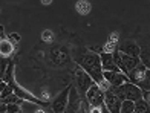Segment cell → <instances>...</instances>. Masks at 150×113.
Here are the masks:
<instances>
[{
  "label": "cell",
  "mask_w": 150,
  "mask_h": 113,
  "mask_svg": "<svg viewBox=\"0 0 150 113\" xmlns=\"http://www.w3.org/2000/svg\"><path fill=\"white\" fill-rule=\"evenodd\" d=\"M74 77H75V87H77L78 93L81 96H86V93L89 92V89L95 84L93 79L87 75L78 64L75 66V69H74Z\"/></svg>",
  "instance_id": "cell-4"
},
{
  "label": "cell",
  "mask_w": 150,
  "mask_h": 113,
  "mask_svg": "<svg viewBox=\"0 0 150 113\" xmlns=\"http://www.w3.org/2000/svg\"><path fill=\"white\" fill-rule=\"evenodd\" d=\"M118 51L121 54L130 55V57H139L141 54V46L135 40H124L118 44Z\"/></svg>",
  "instance_id": "cell-7"
},
{
  "label": "cell",
  "mask_w": 150,
  "mask_h": 113,
  "mask_svg": "<svg viewBox=\"0 0 150 113\" xmlns=\"http://www.w3.org/2000/svg\"><path fill=\"white\" fill-rule=\"evenodd\" d=\"M142 99H146V101L150 104V92H144V95H142Z\"/></svg>",
  "instance_id": "cell-24"
},
{
  "label": "cell",
  "mask_w": 150,
  "mask_h": 113,
  "mask_svg": "<svg viewBox=\"0 0 150 113\" xmlns=\"http://www.w3.org/2000/svg\"><path fill=\"white\" fill-rule=\"evenodd\" d=\"M98 87H100L101 90H103L104 93H106V92H109V90H112V86L109 84V83L106 81V79H103V81H101V83L98 84Z\"/></svg>",
  "instance_id": "cell-22"
},
{
  "label": "cell",
  "mask_w": 150,
  "mask_h": 113,
  "mask_svg": "<svg viewBox=\"0 0 150 113\" xmlns=\"http://www.w3.org/2000/svg\"><path fill=\"white\" fill-rule=\"evenodd\" d=\"M0 89H2V93H0V95H2V101H3V99H6L8 96H11L12 92H14V89H12L9 84H6L5 81L0 83Z\"/></svg>",
  "instance_id": "cell-18"
},
{
  "label": "cell",
  "mask_w": 150,
  "mask_h": 113,
  "mask_svg": "<svg viewBox=\"0 0 150 113\" xmlns=\"http://www.w3.org/2000/svg\"><path fill=\"white\" fill-rule=\"evenodd\" d=\"M121 113H135V102L133 101H122Z\"/></svg>",
  "instance_id": "cell-19"
},
{
  "label": "cell",
  "mask_w": 150,
  "mask_h": 113,
  "mask_svg": "<svg viewBox=\"0 0 150 113\" xmlns=\"http://www.w3.org/2000/svg\"><path fill=\"white\" fill-rule=\"evenodd\" d=\"M3 101H6V104H22L23 102V99L22 98H18L16 93H12L11 96H8V98H6V99H3Z\"/></svg>",
  "instance_id": "cell-20"
},
{
  "label": "cell",
  "mask_w": 150,
  "mask_h": 113,
  "mask_svg": "<svg viewBox=\"0 0 150 113\" xmlns=\"http://www.w3.org/2000/svg\"><path fill=\"white\" fill-rule=\"evenodd\" d=\"M75 63L89 75L95 84H100L104 79L103 75V66H101V57L100 54L93 51H81L78 55H75Z\"/></svg>",
  "instance_id": "cell-1"
},
{
  "label": "cell",
  "mask_w": 150,
  "mask_h": 113,
  "mask_svg": "<svg viewBox=\"0 0 150 113\" xmlns=\"http://www.w3.org/2000/svg\"><path fill=\"white\" fill-rule=\"evenodd\" d=\"M51 57H52L55 64H63L66 61V58H67V54H66V51L61 49V48H54L51 51Z\"/></svg>",
  "instance_id": "cell-13"
},
{
  "label": "cell",
  "mask_w": 150,
  "mask_h": 113,
  "mask_svg": "<svg viewBox=\"0 0 150 113\" xmlns=\"http://www.w3.org/2000/svg\"><path fill=\"white\" fill-rule=\"evenodd\" d=\"M83 109V102H81V95H78L77 87H71L69 93V104H67L66 113H81Z\"/></svg>",
  "instance_id": "cell-8"
},
{
  "label": "cell",
  "mask_w": 150,
  "mask_h": 113,
  "mask_svg": "<svg viewBox=\"0 0 150 113\" xmlns=\"http://www.w3.org/2000/svg\"><path fill=\"white\" fill-rule=\"evenodd\" d=\"M100 57H101V66H103L104 72H121L113 60V54H110V52H101Z\"/></svg>",
  "instance_id": "cell-11"
},
{
  "label": "cell",
  "mask_w": 150,
  "mask_h": 113,
  "mask_svg": "<svg viewBox=\"0 0 150 113\" xmlns=\"http://www.w3.org/2000/svg\"><path fill=\"white\" fill-rule=\"evenodd\" d=\"M51 38H52V37H51V32L46 31V32H45V40H46V41H51Z\"/></svg>",
  "instance_id": "cell-25"
},
{
  "label": "cell",
  "mask_w": 150,
  "mask_h": 113,
  "mask_svg": "<svg viewBox=\"0 0 150 113\" xmlns=\"http://www.w3.org/2000/svg\"><path fill=\"white\" fill-rule=\"evenodd\" d=\"M71 87H72V86H67L66 89H63L55 98H54V101L51 102V110H52V113H66L67 104H69Z\"/></svg>",
  "instance_id": "cell-5"
},
{
  "label": "cell",
  "mask_w": 150,
  "mask_h": 113,
  "mask_svg": "<svg viewBox=\"0 0 150 113\" xmlns=\"http://www.w3.org/2000/svg\"><path fill=\"white\" fill-rule=\"evenodd\" d=\"M104 79L112 86V87H120V86L129 83V78L122 72H103Z\"/></svg>",
  "instance_id": "cell-10"
},
{
  "label": "cell",
  "mask_w": 150,
  "mask_h": 113,
  "mask_svg": "<svg viewBox=\"0 0 150 113\" xmlns=\"http://www.w3.org/2000/svg\"><path fill=\"white\" fill-rule=\"evenodd\" d=\"M135 112L136 113H150V104L146 99H139L135 102Z\"/></svg>",
  "instance_id": "cell-16"
},
{
  "label": "cell",
  "mask_w": 150,
  "mask_h": 113,
  "mask_svg": "<svg viewBox=\"0 0 150 113\" xmlns=\"http://www.w3.org/2000/svg\"><path fill=\"white\" fill-rule=\"evenodd\" d=\"M84 98L89 107H101L104 104V92L98 87V84H93Z\"/></svg>",
  "instance_id": "cell-6"
},
{
  "label": "cell",
  "mask_w": 150,
  "mask_h": 113,
  "mask_svg": "<svg viewBox=\"0 0 150 113\" xmlns=\"http://www.w3.org/2000/svg\"><path fill=\"white\" fill-rule=\"evenodd\" d=\"M35 113H47V112L43 110V109H38V110H35Z\"/></svg>",
  "instance_id": "cell-27"
},
{
  "label": "cell",
  "mask_w": 150,
  "mask_h": 113,
  "mask_svg": "<svg viewBox=\"0 0 150 113\" xmlns=\"http://www.w3.org/2000/svg\"><path fill=\"white\" fill-rule=\"evenodd\" d=\"M104 104H106L107 110L110 113H121V104H122V101L113 93L112 90H109V92L104 93Z\"/></svg>",
  "instance_id": "cell-9"
},
{
  "label": "cell",
  "mask_w": 150,
  "mask_h": 113,
  "mask_svg": "<svg viewBox=\"0 0 150 113\" xmlns=\"http://www.w3.org/2000/svg\"><path fill=\"white\" fill-rule=\"evenodd\" d=\"M138 87L142 92H150V69L146 72V75H144V78L141 79V83L138 84Z\"/></svg>",
  "instance_id": "cell-17"
},
{
  "label": "cell",
  "mask_w": 150,
  "mask_h": 113,
  "mask_svg": "<svg viewBox=\"0 0 150 113\" xmlns=\"http://www.w3.org/2000/svg\"><path fill=\"white\" fill-rule=\"evenodd\" d=\"M6 113H23L18 104H6Z\"/></svg>",
  "instance_id": "cell-21"
},
{
  "label": "cell",
  "mask_w": 150,
  "mask_h": 113,
  "mask_svg": "<svg viewBox=\"0 0 150 113\" xmlns=\"http://www.w3.org/2000/svg\"><path fill=\"white\" fill-rule=\"evenodd\" d=\"M12 67L14 66L12 64H9V69L6 70V74L2 77V81H5V83H8L12 89H14V93L18 96V98H22L23 101H31V102H34V104H37V105H40V107H47L49 105V102H46V101H42V99H38V98H35L34 95H31L29 92H26V90H23L20 86L14 81V78H12Z\"/></svg>",
  "instance_id": "cell-2"
},
{
  "label": "cell",
  "mask_w": 150,
  "mask_h": 113,
  "mask_svg": "<svg viewBox=\"0 0 150 113\" xmlns=\"http://www.w3.org/2000/svg\"><path fill=\"white\" fill-rule=\"evenodd\" d=\"M141 64L144 67L150 69V46H142L141 48V54H139Z\"/></svg>",
  "instance_id": "cell-15"
},
{
  "label": "cell",
  "mask_w": 150,
  "mask_h": 113,
  "mask_svg": "<svg viewBox=\"0 0 150 113\" xmlns=\"http://www.w3.org/2000/svg\"><path fill=\"white\" fill-rule=\"evenodd\" d=\"M11 40L17 43V41H20V35H18V34H11ZM12 41H11V43H12Z\"/></svg>",
  "instance_id": "cell-23"
},
{
  "label": "cell",
  "mask_w": 150,
  "mask_h": 113,
  "mask_svg": "<svg viewBox=\"0 0 150 113\" xmlns=\"http://www.w3.org/2000/svg\"><path fill=\"white\" fill-rule=\"evenodd\" d=\"M135 113H136V112H135Z\"/></svg>",
  "instance_id": "cell-28"
},
{
  "label": "cell",
  "mask_w": 150,
  "mask_h": 113,
  "mask_svg": "<svg viewBox=\"0 0 150 113\" xmlns=\"http://www.w3.org/2000/svg\"><path fill=\"white\" fill-rule=\"evenodd\" d=\"M149 69L147 67H144L142 64H139L138 67H135L133 70H130L127 74V78H129V81H130L132 84H135V86H138L139 83H141V79L144 78V75H146V72H147Z\"/></svg>",
  "instance_id": "cell-12"
},
{
  "label": "cell",
  "mask_w": 150,
  "mask_h": 113,
  "mask_svg": "<svg viewBox=\"0 0 150 113\" xmlns=\"http://www.w3.org/2000/svg\"><path fill=\"white\" fill-rule=\"evenodd\" d=\"M112 92L121 99V101H133V102L142 99V95H144V92H142L138 86L132 84L130 81L120 86V87H112Z\"/></svg>",
  "instance_id": "cell-3"
},
{
  "label": "cell",
  "mask_w": 150,
  "mask_h": 113,
  "mask_svg": "<svg viewBox=\"0 0 150 113\" xmlns=\"http://www.w3.org/2000/svg\"><path fill=\"white\" fill-rule=\"evenodd\" d=\"M12 52H14V44H12L9 40H2L0 41V54L3 58H8Z\"/></svg>",
  "instance_id": "cell-14"
},
{
  "label": "cell",
  "mask_w": 150,
  "mask_h": 113,
  "mask_svg": "<svg viewBox=\"0 0 150 113\" xmlns=\"http://www.w3.org/2000/svg\"><path fill=\"white\" fill-rule=\"evenodd\" d=\"M0 112H2V113H5L6 112V105H5V102L2 101V109H0Z\"/></svg>",
  "instance_id": "cell-26"
}]
</instances>
